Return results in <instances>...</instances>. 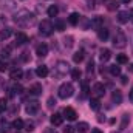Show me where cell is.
<instances>
[{"instance_id": "6da1fadb", "label": "cell", "mask_w": 133, "mask_h": 133, "mask_svg": "<svg viewBox=\"0 0 133 133\" xmlns=\"http://www.w3.org/2000/svg\"><path fill=\"white\" fill-rule=\"evenodd\" d=\"M14 22L17 25H20V26H31L36 22V16L33 12H30L28 9H20L14 16Z\"/></svg>"}, {"instance_id": "7a4b0ae2", "label": "cell", "mask_w": 133, "mask_h": 133, "mask_svg": "<svg viewBox=\"0 0 133 133\" xmlns=\"http://www.w3.org/2000/svg\"><path fill=\"white\" fill-rule=\"evenodd\" d=\"M57 95H59L61 99H70V98L74 95V87H73V84H70V82L62 84V85L59 87V90H57Z\"/></svg>"}, {"instance_id": "3957f363", "label": "cell", "mask_w": 133, "mask_h": 133, "mask_svg": "<svg viewBox=\"0 0 133 133\" xmlns=\"http://www.w3.org/2000/svg\"><path fill=\"white\" fill-rule=\"evenodd\" d=\"M113 45H115L116 48H125V45H127V36L122 33L121 30H118L116 34H115V37H113Z\"/></svg>"}, {"instance_id": "277c9868", "label": "cell", "mask_w": 133, "mask_h": 133, "mask_svg": "<svg viewBox=\"0 0 133 133\" xmlns=\"http://www.w3.org/2000/svg\"><path fill=\"white\" fill-rule=\"evenodd\" d=\"M54 30V25L50 22V20H42L40 25H39V33L42 36H50Z\"/></svg>"}, {"instance_id": "5b68a950", "label": "cell", "mask_w": 133, "mask_h": 133, "mask_svg": "<svg viewBox=\"0 0 133 133\" xmlns=\"http://www.w3.org/2000/svg\"><path fill=\"white\" fill-rule=\"evenodd\" d=\"M68 66H70V65H68L66 62L59 61V62H57V65H56V76H64V74H66V71L70 70Z\"/></svg>"}, {"instance_id": "8992f818", "label": "cell", "mask_w": 133, "mask_h": 133, "mask_svg": "<svg viewBox=\"0 0 133 133\" xmlns=\"http://www.w3.org/2000/svg\"><path fill=\"white\" fill-rule=\"evenodd\" d=\"M90 26H93L96 31L101 30L102 26H104V19L101 17V16H96V17H93L91 20H90Z\"/></svg>"}, {"instance_id": "52a82bcc", "label": "cell", "mask_w": 133, "mask_h": 133, "mask_svg": "<svg viewBox=\"0 0 133 133\" xmlns=\"http://www.w3.org/2000/svg\"><path fill=\"white\" fill-rule=\"evenodd\" d=\"M39 102L37 101H31V102H28L26 104V113L28 115H36L37 111H39Z\"/></svg>"}, {"instance_id": "ba28073f", "label": "cell", "mask_w": 133, "mask_h": 133, "mask_svg": "<svg viewBox=\"0 0 133 133\" xmlns=\"http://www.w3.org/2000/svg\"><path fill=\"white\" fill-rule=\"evenodd\" d=\"M93 93H95L96 98L104 96V95H105V87H104V84H101V82L95 84V85H93Z\"/></svg>"}, {"instance_id": "9c48e42d", "label": "cell", "mask_w": 133, "mask_h": 133, "mask_svg": "<svg viewBox=\"0 0 133 133\" xmlns=\"http://www.w3.org/2000/svg\"><path fill=\"white\" fill-rule=\"evenodd\" d=\"M64 118H66L68 121H74V119L77 118V113H76V110H74V108L66 107L65 110H64Z\"/></svg>"}, {"instance_id": "30bf717a", "label": "cell", "mask_w": 133, "mask_h": 133, "mask_svg": "<svg viewBox=\"0 0 133 133\" xmlns=\"http://www.w3.org/2000/svg\"><path fill=\"white\" fill-rule=\"evenodd\" d=\"M36 54H37L39 57H45V56L48 54V45H46V43H40V45H37V48H36Z\"/></svg>"}, {"instance_id": "8fae6325", "label": "cell", "mask_w": 133, "mask_h": 133, "mask_svg": "<svg viewBox=\"0 0 133 133\" xmlns=\"http://www.w3.org/2000/svg\"><path fill=\"white\" fill-rule=\"evenodd\" d=\"M99 59H101V62H108L111 59V51L108 48H102L101 54H99Z\"/></svg>"}, {"instance_id": "7c38bea8", "label": "cell", "mask_w": 133, "mask_h": 133, "mask_svg": "<svg viewBox=\"0 0 133 133\" xmlns=\"http://www.w3.org/2000/svg\"><path fill=\"white\" fill-rule=\"evenodd\" d=\"M50 121H51L53 125H62V122H64V115H61V113H54V115L50 118Z\"/></svg>"}, {"instance_id": "4fadbf2b", "label": "cell", "mask_w": 133, "mask_h": 133, "mask_svg": "<svg viewBox=\"0 0 133 133\" xmlns=\"http://www.w3.org/2000/svg\"><path fill=\"white\" fill-rule=\"evenodd\" d=\"M79 22H81V16H79V12H71L70 17H68V23H70L71 26H76Z\"/></svg>"}, {"instance_id": "5bb4252c", "label": "cell", "mask_w": 133, "mask_h": 133, "mask_svg": "<svg viewBox=\"0 0 133 133\" xmlns=\"http://www.w3.org/2000/svg\"><path fill=\"white\" fill-rule=\"evenodd\" d=\"M9 77H11L12 81H19V79H22V77H23V71H22V68H14V70L9 73Z\"/></svg>"}, {"instance_id": "9a60e30c", "label": "cell", "mask_w": 133, "mask_h": 133, "mask_svg": "<svg viewBox=\"0 0 133 133\" xmlns=\"http://www.w3.org/2000/svg\"><path fill=\"white\" fill-rule=\"evenodd\" d=\"M28 42V36L25 33H17L16 34V45H25Z\"/></svg>"}, {"instance_id": "2e32d148", "label": "cell", "mask_w": 133, "mask_h": 133, "mask_svg": "<svg viewBox=\"0 0 133 133\" xmlns=\"http://www.w3.org/2000/svg\"><path fill=\"white\" fill-rule=\"evenodd\" d=\"M48 66L46 65H39L37 68H36V74L39 76V77H46L48 76Z\"/></svg>"}, {"instance_id": "e0dca14e", "label": "cell", "mask_w": 133, "mask_h": 133, "mask_svg": "<svg viewBox=\"0 0 133 133\" xmlns=\"http://www.w3.org/2000/svg\"><path fill=\"white\" fill-rule=\"evenodd\" d=\"M104 5H105V8H107L108 11H116L118 6H119L116 0H104Z\"/></svg>"}, {"instance_id": "ac0fdd59", "label": "cell", "mask_w": 133, "mask_h": 133, "mask_svg": "<svg viewBox=\"0 0 133 133\" xmlns=\"http://www.w3.org/2000/svg\"><path fill=\"white\" fill-rule=\"evenodd\" d=\"M130 20V14L127 12V11H121L119 14H118V22L119 23H127Z\"/></svg>"}, {"instance_id": "d6986e66", "label": "cell", "mask_w": 133, "mask_h": 133, "mask_svg": "<svg viewBox=\"0 0 133 133\" xmlns=\"http://www.w3.org/2000/svg\"><path fill=\"white\" fill-rule=\"evenodd\" d=\"M84 57H85V51H84V50H79V51H76V53L73 54V61H74L76 64H81V62L84 61Z\"/></svg>"}, {"instance_id": "ffe728a7", "label": "cell", "mask_w": 133, "mask_h": 133, "mask_svg": "<svg viewBox=\"0 0 133 133\" xmlns=\"http://www.w3.org/2000/svg\"><path fill=\"white\" fill-rule=\"evenodd\" d=\"M42 85L40 84H34V85H31V88H30V93L31 95H34V96H39L40 93H42Z\"/></svg>"}, {"instance_id": "44dd1931", "label": "cell", "mask_w": 133, "mask_h": 133, "mask_svg": "<svg viewBox=\"0 0 133 133\" xmlns=\"http://www.w3.org/2000/svg\"><path fill=\"white\" fill-rule=\"evenodd\" d=\"M88 129H90L88 122H79V124L76 125V130H77L79 133H87L88 132Z\"/></svg>"}, {"instance_id": "7402d4cb", "label": "cell", "mask_w": 133, "mask_h": 133, "mask_svg": "<svg viewBox=\"0 0 133 133\" xmlns=\"http://www.w3.org/2000/svg\"><path fill=\"white\" fill-rule=\"evenodd\" d=\"M98 37H99V40H107L108 39V30H105L104 26L101 28V30H98Z\"/></svg>"}, {"instance_id": "603a6c76", "label": "cell", "mask_w": 133, "mask_h": 133, "mask_svg": "<svg viewBox=\"0 0 133 133\" xmlns=\"http://www.w3.org/2000/svg\"><path fill=\"white\" fill-rule=\"evenodd\" d=\"M90 108H91V110H99L101 108L99 98H93V99H90Z\"/></svg>"}, {"instance_id": "cb8c5ba5", "label": "cell", "mask_w": 133, "mask_h": 133, "mask_svg": "<svg viewBox=\"0 0 133 133\" xmlns=\"http://www.w3.org/2000/svg\"><path fill=\"white\" fill-rule=\"evenodd\" d=\"M46 12H48V17H56V16L59 14V8H57L56 5H51Z\"/></svg>"}, {"instance_id": "d4e9b609", "label": "cell", "mask_w": 133, "mask_h": 133, "mask_svg": "<svg viewBox=\"0 0 133 133\" xmlns=\"http://www.w3.org/2000/svg\"><path fill=\"white\" fill-rule=\"evenodd\" d=\"M25 127V122L22 121V119H14L12 121V129H16V130H22Z\"/></svg>"}, {"instance_id": "484cf974", "label": "cell", "mask_w": 133, "mask_h": 133, "mask_svg": "<svg viewBox=\"0 0 133 133\" xmlns=\"http://www.w3.org/2000/svg\"><path fill=\"white\" fill-rule=\"evenodd\" d=\"M54 30H57V31H64V30H65V22L61 20V19H57V20L54 22Z\"/></svg>"}, {"instance_id": "4316f807", "label": "cell", "mask_w": 133, "mask_h": 133, "mask_svg": "<svg viewBox=\"0 0 133 133\" xmlns=\"http://www.w3.org/2000/svg\"><path fill=\"white\" fill-rule=\"evenodd\" d=\"M111 99H113V102H116V104H121V101H122V95H121V91H119V90L113 91Z\"/></svg>"}, {"instance_id": "83f0119b", "label": "cell", "mask_w": 133, "mask_h": 133, "mask_svg": "<svg viewBox=\"0 0 133 133\" xmlns=\"http://www.w3.org/2000/svg\"><path fill=\"white\" fill-rule=\"evenodd\" d=\"M11 34H12V30H11V28H3V30L0 31V37H2V39H8Z\"/></svg>"}, {"instance_id": "f1b7e54d", "label": "cell", "mask_w": 133, "mask_h": 133, "mask_svg": "<svg viewBox=\"0 0 133 133\" xmlns=\"http://www.w3.org/2000/svg\"><path fill=\"white\" fill-rule=\"evenodd\" d=\"M116 61H118V64L124 65V64H127V62H129V57H127L125 54H118V56H116Z\"/></svg>"}, {"instance_id": "f546056e", "label": "cell", "mask_w": 133, "mask_h": 133, "mask_svg": "<svg viewBox=\"0 0 133 133\" xmlns=\"http://www.w3.org/2000/svg\"><path fill=\"white\" fill-rule=\"evenodd\" d=\"M22 90H23V88H22V85H14V87L11 88V95H12V96H14V95H20V93H22Z\"/></svg>"}, {"instance_id": "4dcf8cb0", "label": "cell", "mask_w": 133, "mask_h": 133, "mask_svg": "<svg viewBox=\"0 0 133 133\" xmlns=\"http://www.w3.org/2000/svg\"><path fill=\"white\" fill-rule=\"evenodd\" d=\"M110 73H111L113 76H119V74H121V68L116 66V65H111L110 66Z\"/></svg>"}, {"instance_id": "1f68e13d", "label": "cell", "mask_w": 133, "mask_h": 133, "mask_svg": "<svg viewBox=\"0 0 133 133\" xmlns=\"http://www.w3.org/2000/svg\"><path fill=\"white\" fill-rule=\"evenodd\" d=\"M6 107H8V101L5 99V98H2L0 99V113H3L6 110Z\"/></svg>"}, {"instance_id": "d6a6232c", "label": "cell", "mask_w": 133, "mask_h": 133, "mask_svg": "<svg viewBox=\"0 0 133 133\" xmlns=\"http://www.w3.org/2000/svg\"><path fill=\"white\" fill-rule=\"evenodd\" d=\"M81 76H82V73H81L79 70H73V71H71V77H73L74 81H79Z\"/></svg>"}, {"instance_id": "836d02e7", "label": "cell", "mask_w": 133, "mask_h": 133, "mask_svg": "<svg viewBox=\"0 0 133 133\" xmlns=\"http://www.w3.org/2000/svg\"><path fill=\"white\" fill-rule=\"evenodd\" d=\"M64 43H65L66 48H71V46H73V37H71V36L65 37V39H64Z\"/></svg>"}, {"instance_id": "e575fe53", "label": "cell", "mask_w": 133, "mask_h": 133, "mask_svg": "<svg viewBox=\"0 0 133 133\" xmlns=\"http://www.w3.org/2000/svg\"><path fill=\"white\" fill-rule=\"evenodd\" d=\"M129 121H130L129 115H124V116H122V124H121V129H125V125L129 124Z\"/></svg>"}, {"instance_id": "d590c367", "label": "cell", "mask_w": 133, "mask_h": 133, "mask_svg": "<svg viewBox=\"0 0 133 133\" xmlns=\"http://www.w3.org/2000/svg\"><path fill=\"white\" fill-rule=\"evenodd\" d=\"M88 93H90V90H88V85H87V84H84V85H82V98L88 96Z\"/></svg>"}, {"instance_id": "8d00e7d4", "label": "cell", "mask_w": 133, "mask_h": 133, "mask_svg": "<svg viewBox=\"0 0 133 133\" xmlns=\"http://www.w3.org/2000/svg\"><path fill=\"white\" fill-rule=\"evenodd\" d=\"M54 105H56V99L54 98H50L48 99V108H53Z\"/></svg>"}, {"instance_id": "74e56055", "label": "cell", "mask_w": 133, "mask_h": 133, "mask_svg": "<svg viewBox=\"0 0 133 133\" xmlns=\"http://www.w3.org/2000/svg\"><path fill=\"white\" fill-rule=\"evenodd\" d=\"M6 70H8L6 62H5V61H0V71H6Z\"/></svg>"}, {"instance_id": "f35d334b", "label": "cell", "mask_w": 133, "mask_h": 133, "mask_svg": "<svg viewBox=\"0 0 133 133\" xmlns=\"http://www.w3.org/2000/svg\"><path fill=\"white\" fill-rule=\"evenodd\" d=\"M64 133H74V127H71V125H66L65 129H64Z\"/></svg>"}, {"instance_id": "ab89813d", "label": "cell", "mask_w": 133, "mask_h": 133, "mask_svg": "<svg viewBox=\"0 0 133 133\" xmlns=\"http://www.w3.org/2000/svg\"><path fill=\"white\" fill-rule=\"evenodd\" d=\"M25 127H26V129H25L26 132H33V130H34V125H33V124H31V122H28V124H26Z\"/></svg>"}, {"instance_id": "60d3db41", "label": "cell", "mask_w": 133, "mask_h": 133, "mask_svg": "<svg viewBox=\"0 0 133 133\" xmlns=\"http://www.w3.org/2000/svg\"><path fill=\"white\" fill-rule=\"evenodd\" d=\"M93 66H95L93 61H90V62H88V65H87V71H88V73H90V71H93Z\"/></svg>"}, {"instance_id": "b9f144b4", "label": "cell", "mask_w": 133, "mask_h": 133, "mask_svg": "<svg viewBox=\"0 0 133 133\" xmlns=\"http://www.w3.org/2000/svg\"><path fill=\"white\" fill-rule=\"evenodd\" d=\"M2 56H3V57H8V56H9V48H6V50H2Z\"/></svg>"}, {"instance_id": "7bdbcfd3", "label": "cell", "mask_w": 133, "mask_h": 133, "mask_svg": "<svg viewBox=\"0 0 133 133\" xmlns=\"http://www.w3.org/2000/svg\"><path fill=\"white\" fill-rule=\"evenodd\" d=\"M87 3H88V8H95V0H87Z\"/></svg>"}, {"instance_id": "ee69618b", "label": "cell", "mask_w": 133, "mask_h": 133, "mask_svg": "<svg viewBox=\"0 0 133 133\" xmlns=\"http://www.w3.org/2000/svg\"><path fill=\"white\" fill-rule=\"evenodd\" d=\"M121 82L125 85V84H127V76H122V77H121Z\"/></svg>"}, {"instance_id": "f6af8a7d", "label": "cell", "mask_w": 133, "mask_h": 133, "mask_svg": "<svg viewBox=\"0 0 133 133\" xmlns=\"http://www.w3.org/2000/svg\"><path fill=\"white\" fill-rule=\"evenodd\" d=\"M43 133H56V130H54V129H46Z\"/></svg>"}, {"instance_id": "bcb514c9", "label": "cell", "mask_w": 133, "mask_h": 133, "mask_svg": "<svg viewBox=\"0 0 133 133\" xmlns=\"http://www.w3.org/2000/svg\"><path fill=\"white\" fill-rule=\"evenodd\" d=\"M129 99H130V101L133 102V88L130 90V93H129Z\"/></svg>"}, {"instance_id": "7dc6e473", "label": "cell", "mask_w": 133, "mask_h": 133, "mask_svg": "<svg viewBox=\"0 0 133 133\" xmlns=\"http://www.w3.org/2000/svg\"><path fill=\"white\" fill-rule=\"evenodd\" d=\"M22 59H23V61H28V53H23V56H22Z\"/></svg>"}, {"instance_id": "c3c4849f", "label": "cell", "mask_w": 133, "mask_h": 133, "mask_svg": "<svg viewBox=\"0 0 133 133\" xmlns=\"http://www.w3.org/2000/svg\"><path fill=\"white\" fill-rule=\"evenodd\" d=\"M91 133H104V132H101L99 129H93V130H91Z\"/></svg>"}, {"instance_id": "681fc988", "label": "cell", "mask_w": 133, "mask_h": 133, "mask_svg": "<svg viewBox=\"0 0 133 133\" xmlns=\"http://www.w3.org/2000/svg\"><path fill=\"white\" fill-rule=\"evenodd\" d=\"M130 22H132V23H133V9H132V11H130Z\"/></svg>"}, {"instance_id": "f907efd6", "label": "cell", "mask_w": 133, "mask_h": 133, "mask_svg": "<svg viewBox=\"0 0 133 133\" xmlns=\"http://www.w3.org/2000/svg\"><path fill=\"white\" fill-rule=\"evenodd\" d=\"M98 121H99V122H104V121H105V118H102V116H99V118H98Z\"/></svg>"}, {"instance_id": "816d5d0a", "label": "cell", "mask_w": 133, "mask_h": 133, "mask_svg": "<svg viewBox=\"0 0 133 133\" xmlns=\"http://www.w3.org/2000/svg\"><path fill=\"white\" fill-rule=\"evenodd\" d=\"M119 2H121V3H130L132 0H119Z\"/></svg>"}, {"instance_id": "f5cc1de1", "label": "cell", "mask_w": 133, "mask_h": 133, "mask_svg": "<svg viewBox=\"0 0 133 133\" xmlns=\"http://www.w3.org/2000/svg\"><path fill=\"white\" fill-rule=\"evenodd\" d=\"M129 71H130V73H133V64L130 66H129Z\"/></svg>"}]
</instances>
